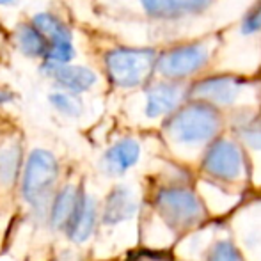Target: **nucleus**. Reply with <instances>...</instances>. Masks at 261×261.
Segmentation results:
<instances>
[{
    "instance_id": "6",
    "label": "nucleus",
    "mask_w": 261,
    "mask_h": 261,
    "mask_svg": "<svg viewBox=\"0 0 261 261\" xmlns=\"http://www.w3.org/2000/svg\"><path fill=\"white\" fill-rule=\"evenodd\" d=\"M39 71L45 79L52 80L55 89L68 91V93L79 94L91 91L98 84V73L87 66L80 64H61V66H43L39 64Z\"/></svg>"
},
{
    "instance_id": "16",
    "label": "nucleus",
    "mask_w": 261,
    "mask_h": 261,
    "mask_svg": "<svg viewBox=\"0 0 261 261\" xmlns=\"http://www.w3.org/2000/svg\"><path fill=\"white\" fill-rule=\"evenodd\" d=\"M79 189L73 185H68L57 194L54 204H52V215H50V222L54 227H66L71 219L75 206L79 203Z\"/></svg>"
},
{
    "instance_id": "4",
    "label": "nucleus",
    "mask_w": 261,
    "mask_h": 261,
    "mask_svg": "<svg viewBox=\"0 0 261 261\" xmlns=\"http://www.w3.org/2000/svg\"><path fill=\"white\" fill-rule=\"evenodd\" d=\"M210 61L208 48L199 43H190V45L176 46L169 52L158 55L156 59V71L162 76L171 80L187 79L194 75L199 69H203Z\"/></svg>"
},
{
    "instance_id": "14",
    "label": "nucleus",
    "mask_w": 261,
    "mask_h": 261,
    "mask_svg": "<svg viewBox=\"0 0 261 261\" xmlns=\"http://www.w3.org/2000/svg\"><path fill=\"white\" fill-rule=\"evenodd\" d=\"M31 21L46 39V46L54 45V43L73 41L71 27L66 23L64 18H61L52 11H39V13L32 14Z\"/></svg>"
},
{
    "instance_id": "21",
    "label": "nucleus",
    "mask_w": 261,
    "mask_h": 261,
    "mask_svg": "<svg viewBox=\"0 0 261 261\" xmlns=\"http://www.w3.org/2000/svg\"><path fill=\"white\" fill-rule=\"evenodd\" d=\"M208 261H238V256L237 251L233 249V245L227 244V242H220L212 251Z\"/></svg>"
},
{
    "instance_id": "11",
    "label": "nucleus",
    "mask_w": 261,
    "mask_h": 261,
    "mask_svg": "<svg viewBox=\"0 0 261 261\" xmlns=\"http://www.w3.org/2000/svg\"><path fill=\"white\" fill-rule=\"evenodd\" d=\"M139 156H141L139 142L134 139H123V141L116 142L112 148L107 149L101 165L109 174H123L132 165L137 164Z\"/></svg>"
},
{
    "instance_id": "2",
    "label": "nucleus",
    "mask_w": 261,
    "mask_h": 261,
    "mask_svg": "<svg viewBox=\"0 0 261 261\" xmlns=\"http://www.w3.org/2000/svg\"><path fill=\"white\" fill-rule=\"evenodd\" d=\"M220 116L217 109L206 101H194L179 109L167 121V132L179 142H203L219 132Z\"/></svg>"
},
{
    "instance_id": "20",
    "label": "nucleus",
    "mask_w": 261,
    "mask_h": 261,
    "mask_svg": "<svg viewBox=\"0 0 261 261\" xmlns=\"http://www.w3.org/2000/svg\"><path fill=\"white\" fill-rule=\"evenodd\" d=\"M242 137L249 146L261 149V121H252L242 128Z\"/></svg>"
},
{
    "instance_id": "8",
    "label": "nucleus",
    "mask_w": 261,
    "mask_h": 261,
    "mask_svg": "<svg viewBox=\"0 0 261 261\" xmlns=\"http://www.w3.org/2000/svg\"><path fill=\"white\" fill-rule=\"evenodd\" d=\"M244 169L240 149L229 141H217L204 156V171L219 179H237Z\"/></svg>"
},
{
    "instance_id": "12",
    "label": "nucleus",
    "mask_w": 261,
    "mask_h": 261,
    "mask_svg": "<svg viewBox=\"0 0 261 261\" xmlns=\"http://www.w3.org/2000/svg\"><path fill=\"white\" fill-rule=\"evenodd\" d=\"M94 222H96V206L94 201L91 199L87 194H80L79 203L75 206L71 219H69L68 226V234L73 242H86L91 237L94 229Z\"/></svg>"
},
{
    "instance_id": "17",
    "label": "nucleus",
    "mask_w": 261,
    "mask_h": 261,
    "mask_svg": "<svg viewBox=\"0 0 261 261\" xmlns=\"http://www.w3.org/2000/svg\"><path fill=\"white\" fill-rule=\"evenodd\" d=\"M21 164V146L16 141H9L0 146V181L13 185Z\"/></svg>"
},
{
    "instance_id": "1",
    "label": "nucleus",
    "mask_w": 261,
    "mask_h": 261,
    "mask_svg": "<svg viewBox=\"0 0 261 261\" xmlns=\"http://www.w3.org/2000/svg\"><path fill=\"white\" fill-rule=\"evenodd\" d=\"M156 59L158 55L151 48L117 46L105 54V75L109 82L119 89L141 87L156 69Z\"/></svg>"
},
{
    "instance_id": "15",
    "label": "nucleus",
    "mask_w": 261,
    "mask_h": 261,
    "mask_svg": "<svg viewBox=\"0 0 261 261\" xmlns=\"http://www.w3.org/2000/svg\"><path fill=\"white\" fill-rule=\"evenodd\" d=\"M135 212V203L132 192L126 187H117L112 190L105 203V212H103V222L105 224H117L121 220H126L134 215Z\"/></svg>"
},
{
    "instance_id": "3",
    "label": "nucleus",
    "mask_w": 261,
    "mask_h": 261,
    "mask_svg": "<svg viewBox=\"0 0 261 261\" xmlns=\"http://www.w3.org/2000/svg\"><path fill=\"white\" fill-rule=\"evenodd\" d=\"M59 178L57 158L46 149H34L29 155L23 172V196L36 212H43L52 199Z\"/></svg>"
},
{
    "instance_id": "10",
    "label": "nucleus",
    "mask_w": 261,
    "mask_h": 261,
    "mask_svg": "<svg viewBox=\"0 0 261 261\" xmlns=\"http://www.w3.org/2000/svg\"><path fill=\"white\" fill-rule=\"evenodd\" d=\"M181 100V89L176 84L158 82L148 87L146 91L144 112L148 117H160L172 112Z\"/></svg>"
},
{
    "instance_id": "5",
    "label": "nucleus",
    "mask_w": 261,
    "mask_h": 261,
    "mask_svg": "<svg viewBox=\"0 0 261 261\" xmlns=\"http://www.w3.org/2000/svg\"><path fill=\"white\" fill-rule=\"evenodd\" d=\"M156 206L172 227H189L203 215V208L197 197L185 189H165L156 196Z\"/></svg>"
},
{
    "instance_id": "7",
    "label": "nucleus",
    "mask_w": 261,
    "mask_h": 261,
    "mask_svg": "<svg viewBox=\"0 0 261 261\" xmlns=\"http://www.w3.org/2000/svg\"><path fill=\"white\" fill-rule=\"evenodd\" d=\"M245 82L233 75H217L197 82L192 87V96L212 105H231L238 100Z\"/></svg>"
},
{
    "instance_id": "22",
    "label": "nucleus",
    "mask_w": 261,
    "mask_h": 261,
    "mask_svg": "<svg viewBox=\"0 0 261 261\" xmlns=\"http://www.w3.org/2000/svg\"><path fill=\"white\" fill-rule=\"evenodd\" d=\"M13 100H14L13 93H9V91H6V89H0V105L9 103V101H13Z\"/></svg>"
},
{
    "instance_id": "19",
    "label": "nucleus",
    "mask_w": 261,
    "mask_h": 261,
    "mask_svg": "<svg viewBox=\"0 0 261 261\" xmlns=\"http://www.w3.org/2000/svg\"><path fill=\"white\" fill-rule=\"evenodd\" d=\"M261 31V0L256 2L242 20V34H256Z\"/></svg>"
},
{
    "instance_id": "18",
    "label": "nucleus",
    "mask_w": 261,
    "mask_h": 261,
    "mask_svg": "<svg viewBox=\"0 0 261 261\" xmlns=\"http://www.w3.org/2000/svg\"><path fill=\"white\" fill-rule=\"evenodd\" d=\"M48 101L61 116L80 117L84 112L82 98H80L79 94L68 93V91H61V89L52 91V93L48 94Z\"/></svg>"
},
{
    "instance_id": "13",
    "label": "nucleus",
    "mask_w": 261,
    "mask_h": 261,
    "mask_svg": "<svg viewBox=\"0 0 261 261\" xmlns=\"http://www.w3.org/2000/svg\"><path fill=\"white\" fill-rule=\"evenodd\" d=\"M13 43L16 50L23 57L41 61L46 52V39L38 29L32 25L31 20L18 21L13 29Z\"/></svg>"
},
{
    "instance_id": "23",
    "label": "nucleus",
    "mask_w": 261,
    "mask_h": 261,
    "mask_svg": "<svg viewBox=\"0 0 261 261\" xmlns=\"http://www.w3.org/2000/svg\"><path fill=\"white\" fill-rule=\"evenodd\" d=\"M20 0H0V7H9V6H16Z\"/></svg>"
},
{
    "instance_id": "9",
    "label": "nucleus",
    "mask_w": 261,
    "mask_h": 261,
    "mask_svg": "<svg viewBox=\"0 0 261 261\" xmlns=\"http://www.w3.org/2000/svg\"><path fill=\"white\" fill-rule=\"evenodd\" d=\"M144 13L156 20H178L204 11L212 0H139Z\"/></svg>"
}]
</instances>
